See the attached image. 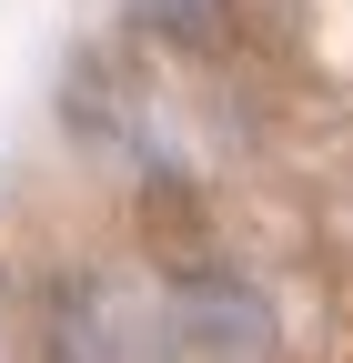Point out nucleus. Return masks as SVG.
<instances>
[{"instance_id":"obj_1","label":"nucleus","mask_w":353,"mask_h":363,"mask_svg":"<svg viewBox=\"0 0 353 363\" xmlns=\"http://www.w3.org/2000/svg\"><path fill=\"white\" fill-rule=\"evenodd\" d=\"M162 333H172V353H192V363H262V353H273V313H262V293L202 283V272H192V283L172 293Z\"/></svg>"},{"instance_id":"obj_2","label":"nucleus","mask_w":353,"mask_h":363,"mask_svg":"<svg viewBox=\"0 0 353 363\" xmlns=\"http://www.w3.org/2000/svg\"><path fill=\"white\" fill-rule=\"evenodd\" d=\"M131 21L162 30V40H182V51H212L232 21H223V0H131Z\"/></svg>"}]
</instances>
